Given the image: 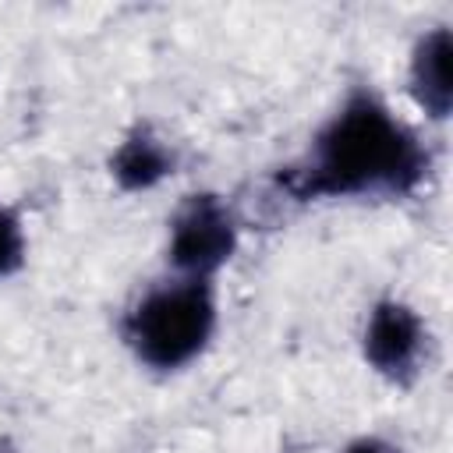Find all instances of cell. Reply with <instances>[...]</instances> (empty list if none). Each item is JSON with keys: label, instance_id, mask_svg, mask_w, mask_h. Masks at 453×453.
Here are the masks:
<instances>
[{"label": "cell", "instance_id": "obj_1", "mask_svg": "<svg viewBox=\"0 0 453 453\" xmlns=\"http://www.w3.org/2000/svg\"><path fill=\"white\" fill-rule=\"evenodd\" d=\"M425 177L418 134L368 88H354L319 127L301 166L287 177L297 198L407 195Z\"/></svg>", "mask_w": 453, "mask_h": 453}, {"label": "cell", "instance_id": "obj_2", "mask_svg": "<svg viewBox=\"0 0 453 453\" xmlns=\"http://www.w3.org/2000/svg\"><path fill=\"white\" fill-rule=\"evenodd\" d=\"M216 290L212 280L173 276L152 283L124 315L120 333L131 354L156 372H177L191 365L212 340Z\"/></svg>", "mask_w": 453, "mask_h": 453}, {"label": "cell", "instance_id": "obj_3", "mask_svg": "<svg viewBox=\"0 0 453 453\" xmlns=\"http://www.w3.org/2000/svg\"><path fill=\"white\" fill-rule=\"evenodd\" d=\"M237 248V219L219 195H188L170 219L166 258L177 276L212 280Z\"/></svg>", "mask_w": 453, "mask_h": 453}, {"label": "cell", "instance_id": "obj_4", "mask_svg": "<svg viewBox=\"0 0 453 453\" xmlns=\"http://www.w3.org/2000/svg\"><path fill=\"white\" fill-rule=\"evenodd\" d=\"M425 343H428V329L411 304L386 297L368 311L365 336H361L365 361L389 382L407 386L418 379L425 361Z\"/></svg>", "mask_w": 453, "mask_h": 453}, {"label": "cell", "instance_id": "obj_5", "mask_svg": "<svg viewBox=\"0 0 453 453\" xmlns=\"http://www.w3.org/2000/svg\"><path fill=\"white\" fill-rule=\"evenodd\" d=\"M449 53H453L449 32L435 28V32L421 35V42L414 46V60H411V96L435 120H442L449 113V103H453Z\"/></svg>", "mask_w": 453, "mask_h": 453}, {"label": "cell", "instance_id": "obj_6", "mask_svg": "<svg viewBox=\"0 0 453 453\" xmlns=\"http://www.w3.org/2000/svg\"><path fill=\"white\" fill-rule=\"evenodd\" d=\"M110 173L117 177L120 188L142 191V188L159 184L166 173H173V152L166 149L163 138H156L152 131L138 127L120 142L113 163H110Z\"/></svg>", "mask_w": 453, "mask_h": 453}, {"label": "cell", "instance_id": "obj_7", "mask_svg": "<svg viewBox=\"0 0 453 453\" xmlns=\"http://www.w3.org/2000/svg\"><path fill=\"white\" fill-rule=\"evenodd\" d=\"M25 262V226L14 209L0 205V280L18 273Z\"/></svg>", "mask_w": 453, "mask_h": 453}, {"label": "cell", "instance_id": "obj_8", "mask_svg": "<svg viewBox=\"0 0 453 453\" xmlns=\"http://www.w3.org/2000/svg\"><path fill=\"white\" fill-rule=\"evenodd\" d=\"M343 453H400V446H393V442H386L379 435H365V439H354Z\"/></svg>", "mask_w": 453, "mask_h": 453}, {"label": "cell", "instance_id": "obj_9", "mask_svg": "<svg viewBox=\"0 0 453 453\" xmlns=\"http://www.w3.org/2000/svg\"><path fill=\"white\" fill-rule=\"evenodd\" d=\"M0 453H7V449H0Z\"/></svg>", "mask_w": 453, "mask_h": 453}]
</instances>
